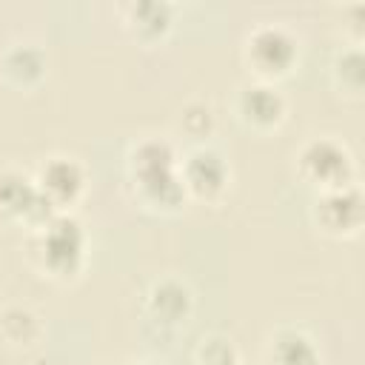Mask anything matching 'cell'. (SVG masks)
I'll return each instance as SVG.
<instances>
[{
    "mask_svg": "<svg viewBox=\"0 0 365 365\" xmlns=\"http://www.w3.org/2000/svg\"><path fill=\"white\" fill-rule=\"evenodd\" d=\"M128 182L134 197L154 211H180L188 200L180 180V151L168 137H143L128 148Z\"/></svg>",
    "mask_w": 365,
    "mask_h": 365,
    "instance_id": "6da1fadb",
    "label": "cell"
},
{
    "mask_svg": "<svg viewBox=\"0 0 365 365\" xmlns=\"http://www.w3.org/2000/svg\"><path fill=\"white\" fill-rule=\"evenodd\" d=\"M242 63L251 71V80L279 86L299 63V37L285 23H257L245 31Z\"/></svg>",
    "mask_w": 365,
    "mask_h": 365,
    "instance_id": "7a4b0ae2",
    "label": "cell"
},
{
    "mask_svg": "<svg viewBox=\"0 0 365 365\" xmlns=\"http://www.w3.org/2000/svg\"><path fill=\"white\" fill-rule=\"evenodd\" d=\"M88 237L74 214H57L48 225L34 234V257L46 277L68 282L86 265Z\"/></svg>",
    "mask_w": 365,
    "mask_h": 365,
    "instance_id": "3957f363",
    "label": "cell"
},
{
    "mask_svg": "<svg viewBox=\"0 0 365 365\" xmlns=\"http://www.w3.org/2000/svg\"><path fill=\"white\" fill-rule=\"evenodd\" d=\"M294 171L314 191L342 188L356 182V163L351 148L336 137H308L294 151Z\"/></svg>",
    "mask_w": 365,
    "mask_h": 365,
    "instance_id": "277c9868",
    "label": "cell"
},
{
    "mask_svg": "<svg viewBox=\"0 0 365 365\" xmlns=\"http://www.w3.org/2000/svg\"><path fill=\"white\" fill-rule=\"evenodd\" d=\"M60 211L37 191L34 177L14 165L0 168V222H17L37 234Z\"/></svg>",
    "mask_w": 365,
    "mask_h": 365,
    "instance_id": "5b68a950",
    "label": "cell"
},
{
    "mask_svg": "<svg viewBox=\"0 0 365 365\" xmlns=\"http://www.w3.org/2000/svg\"><path fill=\"white\" fill-rule=\"evenodd\" d=\"M311 220L319 234L331 240H351L362 231L365 222V200L359 182L317 191L311 202Z\"/></svg>",
    "mask_w": 365,
    "mask_h": 365,
    "instance_id": "8992f818",
    "label": "cell"
},
{
    "mask_svg": "<svg viewBox=\"0 0 365 365\" xmlns=\"http://www.w3.org/2000/svg\"><path fill=\"white\" fill-rule=\"evenodd\" d=\"M180 180L191 200L217 202L231 188V163L211 145H194L180 157Z\"/></svg>",
    "mask_w": 365,
    "mask_h": 365,
    "instance_id": "52a82bcc",
    "label": "cell"
},
{
    "mask_svg": "<svg viewBox=\"0 0 365 365\" xmlns=\"http://www.w3.org/2000/svg\"><path fill=\"white\" fill-rule=\"evenodd\" d=\"M231 108H234V117L254 131H274L288 117V100L279 91V86L262 83V80L240 83L234 91Z\"/></svg>",
    "mask_w": 365,
    "mask_h": 365,
    "instance_id": "ba28073f",
    "label": "cell"
},
{
    "mask_svg": "<svg viewBox=\"0 0 365 365\" xmlns=\"http://www.w3.org/2000/svg\"><path fill=\"white\" fill-rule=\"evenodd\" d=\"M34 185L60 214H71V208L86 194L88 174H86V165L77 157L51 154L40 163V168L34 174Z\"/></svg>",
    "mask_w": 365,
    "mask_h": 365,
    "instance_id": "9c48e42d",
    "label": "cell"
},
{
    "mask_svg": "<svg viewBox=\"0 0 365 365\" xmlns=\"http://www.w3.org/2000/svg\"><path fill=\"white\" fill-rule=\"evenodd\" d=\"M145 311L163 328H180L191 319L194 294L188 282H182L180 277H160L151 282L145 294Z\"/></svg>",
    "mask_w": 365,
    "mask_h": 365,
    "instance_id": "30bf717a",
    "label": "cell"
},
{
    "mask_svg": "<svg viewBox=\"0 0 365 365\" xmlns=\"http://www.w3.org/2000/svg\"><path fill=\"white\" fill-rule=\"evenodd\" d=\"M48 60L37 43H11L0 54V74L20 88H31L46 77Z\"/></svg>",
    "mask_w": 365,
    "mask_h": 365,
    "instance_id": "8fae6325",
    "label": "cell"
},
{
    "mask_svg": "<svg viewBox=\"0 0 365 365\" xmlns=\"http://www.w3.org/2000/svg\"><path fill=\"white\" fill-rule=\"evenodd\" d=\"M123 23L137 40L154 43L171 31L174 9L163 0H137V3H128L123 9Z\"/></svg>",
    "mask_w": 365,
    "mask_h": 365,
    "instance_id": "7c38bea8",
    "label": "cell"
},
{
    "mask_svg": "<svg viewBox=\"0 0 365 365\" xmlns=\"http://www.w3.org/2000/svg\"><path fill=\"white\" fill-rule=\"evenodd\" d=\"M265 354L271 365H319L322 362L314 336H308L299 328H277L268 336Z\"/></svg>",
    "mask_w": 365,
    "mask_h": 365,
    "instance_id": "4fadbf2b",
    "label": "cell"
},
{
    "mask_svg": "<svg viewBox=\"0 0 365 365\" xmlns=\"http://www.w3.org/2000/svg\"><path fill=\"white\" fill-rule=\"evenodd\" d=\"M43 334V322L37 317V311H31L29 305H6L0 311V336L14 345V348H26L31 342H37Z\"/></svg>",
    "mask_w": 365,
    "mask_h": 365,
    "instance_id": "5bb4252c",
    "label": "cell"
},
{
    "mask_svg": "<svg viewBox=\"0 0 365 365\" xmlns=\"http://www.w3.org/2000/svg\"><path fill=\"white\" fill-rule=\"evenodd\" d=\"M331 74L339 91H348L354 97L362 94L365 86V57H362V46H345L336 51L334 63H331Z\"/></svg>",
    "mask_w": 365,
    "mask_h": 365,
    "instance_id": "9a60e30c",
    "label": "cell"
},
{
    "mask_svg": "<svg viewBox=\"0 0 365 365\" xmlns=\"http://www.w3.org/2000/svg\"><path fill=\"white\" fill-rule=\"evenodd\" d=\"M197 365H242L237 345L225 336V334H208L200 339L197 354H194Z\"/></svg>",
    "mask_w": 365,
    "mask_h": 365,
    "instance_id": "2e32d148",
    "label": "cell"
},
{
    "mask_svg": "<svg viewBox=\"0 0 365 365\" xmlns=\"http://www.w3.org/2000/svg\"><path fill=\"white\" fill-rule=\"evenodd\" d=\"M180 125H182V131L188 137L202 140V137H208L214 131V108L205 100H191L180 111Z\"/></svg>",
    "mask_w": 365,
    "mask_h": 365,
    "instance_id": "e0dca14e",
    "label": "cell"
},
{
    "mask_svg": "<svg viewBox=\"0 0 365 365\" xmlns=\"http://www.w3.org/2000/svg\"><path fill=\"white\" fill-rule=\"evenodd\" d=\"M125 365H160V362H154V359H134V362H125Z\"/></svg>",
    "mask_w": 365,
    "mask_h": 365,
    "instance_id": "ac0fdd59",
    "label": "cell"
}]
</instances>
